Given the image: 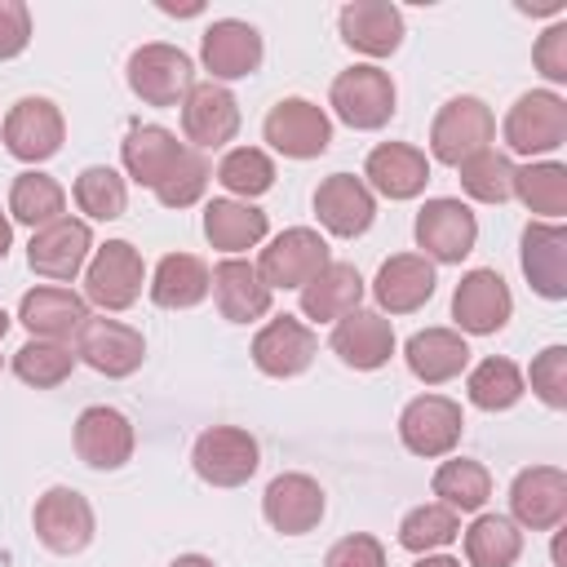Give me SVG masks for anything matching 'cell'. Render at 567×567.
<instances>
[{
	"mask_svg": "<svg viewBox=\"0 0 567 567\" xmlns=\"http://www.w3.org/2000/svg\"><path fill=\"white\" fill-rule=\"evenodd\" d=\"M328 102L341 124L372 133V128L390 124V115H394V80L381 66H350L332 80Z\"/></svg>",
	"mask_w": 567,
	"mask_h": 567,
	"instance_id": "1",
	"label": "cell"
},
{
	"mask_svg": "<svg viewBox=\"0 0 567 567\" xmlns=\"http://www.w3.org/2000/svg\"><path fill=\"white\" fill-rule=\"evenodd\" d=\"M567 142V102L549 89L523 93L505 115V146L518 155H549Z\"/></svg>",
	"mask_w": 567,
	"mask_h": 567,
	"instance_id": "2",
	"label": "cell"
},
{
	"mask_svg": "<svg viewBox=\"0 0 567 567\" xmlns=\"http://www.w3.org/2000/svg\"><path fill=\"white\" fill-rule=\"evenodd\" d=\"M492 137H496V120H492L487 102H478V97H452L430 124V151L439 164H452V168H461L470 155L487 151Z\"/></svg>",
	"mask_w": 567,
	"mask_h": 567,
	"instance_id": "3",
	"label": "cell"
},
{
	"mask_svg": "<svg viewBox=\"0 0 567 567\" xmlns=\"http://www.w3.org/2000/svg\"><path fill=\"white\" fill-rule=\"evenodd\" d=\"M190 465L204 483L213 487H239L257 474L261 465V447L248 430L239 425H213L195 439V452H190Z\"/></svg>",
	"mask_w": 567,
	"mask_h": 567,
	"instance_id": "4",
	"label": "cell"
},
{
	"mask_svg": "<svg viewBox=\"0 0 567 567\" xmlns=\"http://www.w3.org/2000/svg\"><path fill=\"white\" fill-rule=\"evenodd\" d=\"M195 84V62L173 44H142L128 58V89L146 106H182Z\"/></svg>",
	"mask_w": 567,
	"mask_h": 567,
	"instance_id": "5",
	"label": "cell"
},
{
	"mask_svg": "<svg viewBox=\"0 0 567 567\" xmlns=\"http://www.w3.org/2000/svg\"><path fill=\"white\" fill-rule=\"evenodd\" d=\"M328 239L310 226H288L284 235L270 239V248H261V261H257V275L261 284L275 292V288H306L323 266H328Z\"/></svg>",
	"mask_w": 567,
	"mask_h": 567,
	"instance_id": "6",
	"label": "cell"
},
{
	"mask_svg": "<svg viewBox=\"0 0 567 567\" xmlns=\"http://www.w3.org/2000/svg\"><path fill=\"white\" fill-rule=\"evenodd\" d=\"M142 252L128 239H106L84 270V297L102 310H128L142 292Z\"/></svg>",
	"mask_w": 567,
	"mask_h": 567,
	"instance_id": "7",
	"label": "cell"
},
{
	"mask_svg": "<svg viewBox=\"0 0 567 567\" xmlns=\"http://www.w3.org/2000/svg\"><path fill=\"white\" fill-rule=\"evenodd\" d=\"M474 239H478V221L474 213L461 204V199H425L421 213H416V244L425 248L421 257L430 261H443V266H456L461 257L474 252Z\"/></svg>",
	"mask_w": 567,
	"mask_h": 567,
	"instance_id": "8",
	"label": "cell"
},
{
	"mask_svg": "<svg viewBox=\"0 0 567 567\" xmlns=\"http://www.w3.org/2000/svg\"><path fill=\"white\" fill-rule=\"evenodd\" d=\"M261 133H266V142L279 155H288V159H315L332 142V120L315 102H306V97H284V102L270 106Z\"/></svg>",
	"mask_w": 567,
	"mask_h": 567,
	"instance_id": "9",
	"label": "cell"
},
{
	"mask_svg": "<svg viewBox=\"0 0 567 567\" xmlns=\"http://www.w3.org/2000/svg\"><path fill=\"white\" fill-rule=\"evenodd\" d=\"M0 133H4V146H9L13 159L40 164V159H49V155L62 151L66 124H62V111H58L49 97H18V102L9 106Z\"/></svg>",
	"mask_w": 567,
	"mask_h": 567,
	"instance_id": "10",
	"label": "cell"
},
{
	"mask_svg": "<svg viewBox=\"0 0 567 567\" xmlns=\"http://www.w3.org/2000/svg\"><path fill=\"white\" fill-rule=\"evenodd\" d=\"M182 128L190 137V151H217L226 142H235L239 133V102L226 84H190V93L182 97Z\"/></svg>",
	"mask_w": 567,
	"mask_h": 567,
	"instance_id": "11",
	"label": "cell"
},
{
	"mask_svg": "<svg viewBox=\"0 0 567 567\" xmlns=\"http://www.w3.org/2000/svg\"><path fill=\"white\" fill-rule=\"evenodd\" d=\"M75 359H84L102 377H128L142 368L146 341L137 328H128L120 319H93L89 315L84 328L75 332Z\"/></svg>",
	"mask_w": 567,
	"mask_h": 567,
	"instance_id": "12",
	"label": "cell"
},
{
	"mask_svg": "<svg viewBox=\"0 0 567 567\" xmlns=\"http://www.w3.org/2000/svg\"><path fill=\"white\" fill-rule=\"evenodd\" d=\"M461 430H465L461 403H452L443 394H421L399 416V439L416 456H447L461 443Z\"/></svg>",
	"mask_w": 567,
	"mask_h": 567,
	"instance_id": "13",
	"label": "cell"
},
{
	"mask_svg": "<svg viewBox=\"0 0 567 567\" xmlns=\"http://www.w3.org/2000/svg\"><path fill=\"white\" fill-rule=\"evenodd\" d=\"M514 523L527 532H549L567 518V474L558 465H532L509 483Z\"/></svg>",
	"mask_w": 567,
	"mask_h": 567,
	"instance_id": "14",
	"label": "cell"
},
{
	"mask_svg": "<svg viewBox=\"0 0 567 567\" xmlns=\"http://www.w3.org/2000/svg\"><path fill=\"white\" fill-rule=\"evenodd\" d=\"M35 536L53 554H80L93 540V505L75 487H49L35 501Z\"/></svg>",
	"mask_w": 567,
	"mask_h": 567,
	"instance_id": "15",
	"label": "cell"
},
{
	"mask_svg": "<svg viewBox=\"0 0 567 567\" xmlns=\"http://www.w3.org/2000/svg\"><path fill=\"white\" fill-rule=\"evenodd\" d=\"M509 310H514V297L505 288V279L496 270H470L461 275L456 292H452V319L474 332V337H487V332H501L509 323Z\"/></svg>",
	"mask_w": 567,
	"mask_h": 567,
	"instance_id": "16",
	"label": "cell"
},
{
	"mask_svg": "<svg viewBox=\"0 0 567 567\" xmlns=\"http://www.w3.org/2000/svg\"><path fill=\"white\" fill-rule=\"evenodd\" d=\"M199 58L213 71V84L244 80L261 66V31L239 18H217L199 40Z\"/></svg>",
	"mask_w": 567,
	"mask_h": 567,
	"instance_id": "17",
	"label": "cell"
},
{
	"mask_svg": "<svg viewBox=\"0 0 567 567\" xmlns=\"http://www.w3.org/2000/svg\"><path fill=\"white\" fill-rule=\"evenodd\" d=\"M89 248H93V235H89V221L80 217H58L49 226H40L27 244V261L35 275L44 279H75L80 266L89 261Z\"/></svg>",
	"mask_w": 567,
	"mask_h": 567,
	"instance_id": "18",
	"label": "cell"
},
{
	"mask_svg": "<svg viewBox=\"0 0 567 567\" xmlns=\"http://www.w3.org/2000/svg\"><path fill=\"white\" fill-rule=\"evenodd\" d=\"M261 514L284 536H306L323 518V487L310 474H275L261 496Z\"/></svg>",
	"mask_w": 567,
	"mask_h": 567,
	"instance_id": "19",
	"label": "cell"
},
{
	"mask_svg": "<svg viewBox=\"0 0 567 567\" xmlns=\"http://www.w3.org/2000/svg\"><path fill=\"white\" fill-rule=\"evenodd\" d=\"M75 452L89 470H120L128 465L133 456V425L124 412L97 403V408H84L80 421H75Z\"/></svg>",
	"mask_w": 567,
	"mask_h": 567,
	"instance_id": "20",
	"label": "cell"
},
{
	"mask_svg": "<svg viewBox=\"0 0 567 567\" xmlns=\"http://www.w3.org/2000/svg\"><path fill=\"white\" fill-rule=\"evenodd\" d=\"M518 257H523L527 284L540 297H549V301L567 297V230L558 221H527Z\"/></svg>",
	"mask_w": 567,
	"mask_h": 567,
	"instance_id": "21",
	"label": "cell"
},
{
	"mask_svg": "<svg viewBox=\"0 0 567 567\" xmlns=\"http://www.w3.org/2000/svg\"><path fill=\"white\" fill-rule=\"evenodd\" d=\"M332 350H337V359H341L346 368L372 372V368L390 363V354H394V328H390L385 315L359 306V310H350V315L337 319V328H332Z\"/></svg>",
	"mask_w": 567,
	"mask_h": 567,
	"instance_id": "22",
	"label": "cell"
},
{
	"mask_svg": "<svg viewBox=\"0 0 567 567\" xmlns=\"http://www.w3.org/2000/svg\"><path fill=\"white\" fill-rule=\"evenodd\" d=\"M337 27L341 40L363 58H390L403 44V13L390 0H350Z\"/></svg>",
	"mask_w": 567,
	"mask_h": 567,
	"instance_id": "23",
	"label": "cell"
},
{
	"mask_svg": "<svg viewBox=\"0 0 567 567\" xmlns=\"http://www.w3.org/2000/svg\"><path fill=\"white\" fill-rule=\"evenodd\" d=\"M315 350H319L315 332H310L301 319H292V315L270 319V323L252 337V363H257L266 377H279V381L306 372L310 359H315Z\"/></svg>",
	"mask_w": 567,
	"mask_h": 567,
	"instance_id": "24",
	"label": "cell"
},
{
	"mask_svg": "<svg viewBox=\"0 0 567 567\" xmlns=\"http://www.w3.org/2000/svg\"><path fill=\"white\" fill-rule=\"evenodd\" d=\"M315 213H319V221H323L337 239H354V235H363V230L372 226L377 199H372V190H368L359 177L332 173V177H323L319 190H315Z\"/></svg>",
	"mask_w": 567,
	"mask_h": 567,
	"instance_id": "25",
	"label": "cell"
},
{
	"mask_svg": "<svg viewBox=\"0 0 567 567\" xmlns=\"http://www.w3.org/2000/svg\"><path fill=\"white\" fill-rule=\"evenodd\" d=\"M434 266L421 252H399L390 261H381L377 279H372V297L381 310L390 315H412L434 297Z\"/></svg>",
	"mask_w": 567,
	"mask_h": 567,
	"instance_id": "26",
	"label": "cell"
},
{
	"mask_svg": "<svg viewBox=\"0 0 567 567\" xmlns=\"http://www.w3.org/2000/svg\"><path fill=\"white\" fill-rule=\"evenodd\" d=\"M363 177L372 182V190H381L385 199H412L425 190L430 182V159L425 151L408 146V142H381L368 151Z\"/></svg>",
	"mask_w": 567,
	"mask_h": 567,
	"instance_id": "27",
	"label": "cell"
},
{
	"mask_svg": "<svg viewBox=\"0 0 567 567\" xmlns=\"http://www.w3.org/2000/svg\"><path fill=\"white\" fill-rule=\"evenodd\" d=\"M18 319H22L27 332L40 337V341H66V337H75V332L84 328L89 301L75 297L71 288H31V292H22V301H18Z\"/></svg>",
	"mask_w": 567,
	"mask_h": 567,
	"instance_id": "28",
	"label": "cell"
},
{
	"mask_svg": "<svg viewBox=\"0 0 567 567\" xmlns=\"http://www.w3.org/2000/svg\"><path fill=\"white\" fill-rule=\"evenodd\" d=\"M208 275H213V297H217L221 319H230V323H252V319H261V315L270 310V288L261 284V275H257L252 261L226 257V261H217Z\"/></svg>",
	"mask_w": 567,
	"mask_h": 567,
	"instance_id": "29",
	"label": "cell"
},
{
	"mask_svg": "<svg viewBox=\"0 0 567 567\" xmlns=\"http://www.w3.org/2000/svg\"><path fill=\"white\" fill-rule=\"evenodd\" d=\"M403 359H408V368H412L416 381L443 385V381H452V377L465 372L470 346H465V337L452 332V328H425V332H412V337H408Z\"/></svg>",
	"mask_w": 567,
	"mask_h": 567,
	"instance_id": "30",
	"label": "cell"
},
{
	"mask_svg": "<svg viewBox=\"0 0 567 567\" xmlns=\"http://www.w3.org/2000/svg\"><path fill=\"white\" fill-rule=\"evenodd\" d=\"M213 292V275L195 252H168L159 257L151 275V301L164 310H190Z\"/></svg>",
	"mask_w": 567,
	"mask_h": 567,
	"instance_id": "31",
	"label": "cell"
},
{
	"mask_svg": "<svg viewBox=\"0 0 567 567\" xmlns=\"http://www.w3.org/2000/svg\"><path fill=\"white\" fill-rule=\"evenodd\" d=\"M359 301H363V279H359V270H354L350 261H328V266L301 288V315H306V319H319V323L359 310Z\"/></svg>",
	"mask_w": 567,
	"mask_h": 567,
	"instance_id": "32",
	"label": "cell"
},
{
	"mask_svg": "<svg viewBox=\"0 0 567 567\" xmlns=\"http://www.w3.org/2000/svg\"><path fill=\"white\" fill-rule=\"evenodd\" d=\"M182 151H186V146H182L168 128H159V124H133L128 137H124V146H120L128 177H133L137 186H151V190L164 182V173L177 164Z\"/></svg>",
	"mask_w": 567,
	"mask_h": 567,
	"instance_id": "33",
	"label": "cell"
},
{
	"mask_svg": "<svg viewBox=\"0 0 567 567\" xmlns=\"http://www.w3.org/2000/svg\"><path fill=\"white\" fill-rule=\"evenodd\" d=\"M204 235L213 248L235 257V252L257 248L266 239V213L252 208L248 199H213L204 208Z\"/></svg>",
	"mask_w": 567,
	"mask_h": 567,
	"instance_id": "34",
	"label": "cell"
},
{
	"mask_svg": "<svg viewBox=\"0 0 567 567\" xmlns=\"http://www.w3.org/2000/svg\"><path fill=\"white\" fill-rule=\"evenodd\" d=\"M523 554V532L505 514H478L465 532V558L470 567H514Z\"/></svg>",
	"mask_w": 567,
	"mask_h": 567,
	"instance_id": "35",
	"label": "cell"
},
{
	"mask_svg": "<svg viewBox=\"0 0 567 567\" xmlns=\"http://www.w3.org/2000/svg\"><path fill=\"white\" fill-rule=\"evenodd\" d=\"M434 496H439V505H447V509H456V514H474V509H483L487 496H492V474H487L478 461H470V456L443 461V465L434 470Z\"/></svg>",
	"mask_w": 567,
	"mask_h": 567,
	"instance_id": "36",
	"label": "cell"
},
{
	"mask_svg": "<svg viewBox=\"0 0 567 567\" xmlns=\"http://www.w3.org/2000/svg\"><path fill=\"white\" fill-rule=\"evenodd\" d=\"M62 208H66V190L49 177V173H18L13 177V190H9V213H13V221H22V226H49V221H58L62 217Z\"/></svg>",
	"mask_w": 567,
	"mask_h": 567,
	"instance_id": "37",
	"label": "cell"
},
{
	"mask_svg": "<svg viewBox=\"0 0 567 567\" xmlns=\"http://www.w3.org/2000/svg\"><path fill=\"white\" fill-rule=\"evenodd\" d=\"M514 195L540 213L545 221H558L567 213V168L545 159V164H527V168H514Z\"/></svg>",
	"mask_w": 567,
	"mask_h": 567,
	"instance_id": "38",
	"label": "cell"
},
{
	"mask_svg": "<svg viewBox=\"0 0 567 567\" xmlns=\"http://www.w3.org/2000/svg\"><path fill=\"white\" fill-rule=\"evenodd\" d=\"M465 390H470V403L474 408H483V412H505V408H514L518 399H523V372L509 363V359H483L474 372H470V381H465Z\"/></svg>",
	"mask_w": 567,
	"mask_h": 567,
	"instance_id": "39",
	"label": "cell"
},
{
	"mask_svg": "<svg viewBox=\"0 0 567 567\" xmlns=\"http://www.w3.org/2000/svg\"><path fill=\"white\" fill-rule=\"evenodd\" d=\"M461 536V514L447 509V505H416L403 514L399 523V545L412 549V554H430V549H443Z\"/></svg>",
	"mask_w": 567,
	"mask_h": 567,
	"instance_id": "40",
	"label": "cell"
},
{
	"mask_svg": "<svg viewBox=\"0 0 567 567\" xmlns=\"http://www.w3.org/2000/svg\"><path fill=\"white\" fill-rule=\"evenodd\" d=\"M461 186L478 204H505L514 195V159L487 146L461 164Z\"/></svg>",
	"mask_w": 567,
	"mask_h": 567,
	"instance_id": "41",
	"label": "cell"
},
{
	"mask_svg": "<svg viewBox=\"0 0 567 567\" xmlns=\"http://www.w3.org/2000/svg\"><path fill=\"white\" fill-rule=\"evenodd\" d=\"M75 204L80 213H89L93 221H115L124 217V204H128V190H124V177L106 164H89L80 177H75Z\"/></svg>",
	"mask_w": 567,
	"mask_h": 567,
	"instance_id": "42",
	"label": "cell"
},
{
	"mask_svg": "<svg viewBox=\"0 0 567 567\" xmlns=\"http://www.w3.org/2000/svg\"><path fill=\"white\" fill-rule=\"evenodd\" d=\"M71 368H75V354H71V346H62V341H27L18 354H13V372L27 381V385H35V390H53V385H62L66 377H71Z\"/></svg>",
	"mask_w": 567,
	"mask_h": 567,
	"instance_id": "43",
	"label": "cell"
},
{
	"mask_svg": "<svg viewBox=\"0 0 567 567\" xmlns=\"http://www.w3.org/2000/svg\"><path fill=\"white\" fill-rule=\"evenodd\" d=\"M217 182H221L230 195L252 199V195H266V190L275 186V164H270V155L257 151V146H235V151L221 155Z\"/></svg>",
	"mask_w": 567,
	"mask_h": 567,
	"instance_id": "44",
	"label": "cell"
},
{
	"mask_svg": "<svg viewBox=\"0 0 567 567\" xmlns=\"http://www.w3.org/2000/svg\"><path fill=\"white\" fill-rule=\"evenodd\" d=\"M208 177H213V168H208V155L186 146V151L177 155V164L164 173V182L155 186V199H159L164 208H190V204L204 195Z\"/></svg>",
	"mask_w": 567,
	"mask_h": 567,
	"instance_id": "45",
	"label": "cell"
},
{
	"mask_svg": "<svg viewBox=\"0 0 567 567\" xmlns=\"http://www.w3.org/2000/svg\"><path fill=\"white\" fill-rule=\"evenodd\" d=\"M532 390L545 408H567V346H549L532 359Z\"/></svg>",
	"mask_w": 567,
	"mask_h": 567,
	"instance_id": "46",
	"label": "cell"
},
{
	"mask_svg": "<svg viewBox=\"0 0 567 567\" xmlns=\"http://www.w3.org/2000/svg\"><path fill=\"white\" fill-rule=\"evenodd\" d=\"M323 567H385V549H381L377 536L354 532V536H341V540L328 549Z\"/></svg>",
	"mask_w": 567,
	"mask_h": 567,
	"instance_id": "47",
	"label": "cell"
},
{
	"mask_svg": "<svg viewBox=\"0 0 567 567\" xmlns=\"http://www.w3.org/2000/svg\"><path fill=\"white\" fill-rule=\"evenodd\" d=\"M31 40V9L22 0H0V62L18 58Z\"/></svg>",
	"mask_w": 567,
	"mask_h": 567,
	"instance_id": "48",
	"label": "cell"
},
{
	"mask_svg": "<svg viewBox=\"0 0 567 567\" xmlns=\"http://www.w3.org/2000/svg\"><path fill=\"white\" fill-rule=\"evenodd\" d=\"M532 58H536V71H540L545 80L563 84V80H567V22H554V27L536 40Z\"/></svg>",
	"mask_w": 567,
	"mask_h": 567,
	"instance_id": "49",
	"label": "cell"
},
{
	"mask_svg": "<svg viewBox=\"0 0 567 567\" xmlns=\"http://www.w3.org/2000/svg\"><path fill=\"white\" fill-rule=\"evenodd\" d=\"M412 567H461L456 558H447V554H421Z\"/></svg>",
	"mask_w": 567,
	"mask_h": 567,
	"instance_id": "50",
	"label": "cell"
},
{
	"mask_svg": "<svg viewBox=\"0 0 567 567\" xmlns=\"http://www.w3.org/2000/svg\"><path fill=\"white\" fill-rule=\"evenodd\" d=\"M168 567H213V558H204V554H182V558H173Z\"/></svg>",
	"mask_w": 567,
	"mask_h": 567,
	"instance_id": "51",
	"label": "cell"
},
{
	"mask_svg": "<svg viewBox=\"0 0 567 567\" xmlns=\"http://www.w3.org/2000/svg\"><path fill=\"white\" fill-rule=\"evenodd\" d=\"M9 244H13V226H9V217L0 213V261H4V252H9Z\"/></svg>",
	"mask_w": 567,
	"mask_h": 567,
	"instance_id": "52",
	"label": "cell"
},
{
	"mask_svg": "<svg viewBox=\"0 0 567 567\" xmlns=\"http://www.w3.org/2000/svg\"><path fill=\"white\" fill-rule=\"evenodd\" d=\"M4 332H9V315L0 310V337H4Z\"/></svg>",
	"mask_w": 567,
	"mask_h": 567,
	"instance_id": "53",
	"label": "cell"
}]
</instances>
